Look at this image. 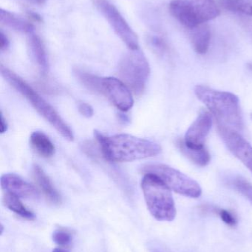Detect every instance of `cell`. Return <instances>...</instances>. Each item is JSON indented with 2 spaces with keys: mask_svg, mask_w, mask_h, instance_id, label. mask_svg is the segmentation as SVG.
I'll return each instance as SVG.
<instances>
[{
  "mask_svg": "<svg viewBox=\"0 0 252 252\" xmlns=\"http://www.w3.org/2000/svg\"><path fill=\"white\" fill-rule=\"evenodd\" d=\"M99 13L106 19L121 41L130 50H139V39L119 10L108 0H93Z\"/></svg>",
  "mask_w": 252,
  "mask_h": 252,
  "instance_id": "8",
  "label": "cell"
},
{
  "mask_svg": "<svg viewBox=\"0 0 252 252\" xmlns=\"http://www.w3.org/2000/svg\"><path fill=\"white\" fill-rule=\"evenodd\" d=\"M220 219L226 225L229 226H235L238 223L236 218L229 210H220L219 211Z\"/></svg>",
  "mask_w": 252,
  "mask_h": 252,
  "instance_id": "25",
  "label": "cell"
},
{
  "mask_svg": "<svg viewBox=\"0 0 252 252\" xmlns=\"http://www.w3.org/2000/svg\"><path fill=\"white\" fill-rule=\"evenodd\" d=\"M1 73L5 81L19 92L31 103L40 115L48 121L61 136L68 141H73L72 130L61 118L57 112L41 97L35 90H33L25 81L7 68L1 66Z\"/></svg>",
  "mask_w": 252,
  "mask_h": 252,
  "instance_id": "3",
  "label": "cell"
},
{
  "mask_svg": "<svg viewBox=\"0 0 252 252\" xmlns=\"http://www.w3.org/2000/svg\"><path fill=\"white\" fill-rule=\"evenodd\" d=\"M118 73L130 90L139 95L146 88L150 75V66L146 56L139 49L131 50L121 59Z\"/></svg>",
  "mask_w": 252,
  "mask_h": 252,
  "instance_id": "6",
  "label": "cell"
},
{
  "mask_svg": "<svg viewBox=\"0 0 252 252\" xmlns=\"http://www.w3.org/2000/svg\"><path fill=\"white\" fill-rule=\"evenodd\" d=\"M7 127H8V125H7V121L3 116V114L1 113V128H0L1 133H5L7 130Z\"/></svg>",
  "mask_w": 252,
  "mask_h": 252,
  "instance_id": "28",
  "label": "cell"
},
{
  "mask_svg": "<svg viewBox=\"0 0 252 252\" xmlns=\"http://www.w3.org/2000/svg\"><path fill=\"white\" fill-rule=\"evenodd\" d=\"M52 252H70L69 250H68V248H65V247H58L56 248H55L54 250H53Z\"/></svg>",
  "mask_w": 252,
  "mask_h": 252,
  "instance_id": "30",
  "label": "cell"
},
{
  "mask_svg": "<svg viewBox=\"0 0 252 252\" xmlns=\"http://www.w3.org/2000/svg\"><path fill=\"white\" fill-rule=\"evenodd\" d=\"M251 118H252V115H251Z\"/></svg>",
  "mask_w": 252,
  "mask_h": 252,
  "instance_id": "34",
  "label": "cell"
},
{
  "mask_svg": "<svg viewBox=\"0 0 252 252\" xmlns=\"http://www.w3.org/2000/svg\"><path fill=\"white\" fill-rule=\"evenodd\" d=\"M170 11L183 26L193 29L220 15L216 0H172Z\"/></svg>",
  "mask_w": 252,
  "mask_h": 252,
  "instance_id": "5",
  "label": "cell"
},
{
  "mask_svg": "<svg viewBox=\"0 0 252 252\" xmlns=\"http://www.w3.org/2000/svg\"><path fill=\"white\" fill-rule=\"evenodd\" d=\"M101 94L108 97L115 107L122 112L131 109L134 103L130 88L117 78H102Z\"/></svg>",
  "mask_w": 252,
  "mask_h": 252,
  "instance_id": "10",
  "label": "cell"
},
{
  "mask_svg": "<svg viewBox=\"0 0 252 252\" xmlns=\"http://www.w3.org/2000/svg\"><path fill=\"white\" fill-rule=\"evenodd\" d=\"M3 202L9 210H11L12 212L23 219H28V220H33L35 219L34 213L28 210L24 206L18 197L11 195V194L7 193V195H4V198H3Z\"/></svg>",
  "mask_w": 252,
  "mask_h": 252,
  "instance_id": "19",
  "label": "cell"
},
{
  "mask_svg": "<svg viewBox=\"0 0 252 252\" xmlns=\"http://www.w3.org/2000/svg\"><path fill=\"white\" fill-rule=\"evenodd\" d=\"M149 41H150V44L152 48H153L155 51L158 52V53L163 54V53L167 51V44L164 42V40L161 39L159 37H152L150 40H149Z\"/></svg>",
  "mask_w": 252,
  "mask_h": 252,
  "instance_id": "24",
  "label": "cell"
},
{
  "mask_svg": "<svg viewBox=\"0 0 252 252\" xmlns=\"http://www.w3.org/2000/svg\"><path fill=\"white\" fill-rule=\"evenodd\" d=\"M176 144L179 151L196 165L205 167L210 162L211 157L204 147L201 148H189L185 143L184 139H178Z\"/></svg>",
  "mask_w": 252,
  "mask_h": 252,
  "instance_id": "16",
  "label": "cell"
},
{
  "mask_svg": "<svg viewBox=\"0 0 252 252\" xmlns=\"http://www.w3.org/2000/svg\"><path fill=\"white\" fill-rule=\"evenodd\" d=\"M28 43L31 56L41 72L45 73L48 69V60L42 41L39 36L32 32L28 35Z\"/></svg>",
  "mask_w": 252,
  "mask_h": 252,
  "instance_id": "14",
  "label": "cell"
},
{
  "mask_svg": "<svg viewBox=\"0 0 252 252\" xmlns=\"http://www.w3.org/2000/svg\"><path fill=\"white\" fill-rule=\"evenodd\" d=\"M30 142L40 155L48 158L55 153V146L48 136L41 131H35L31 135Z\"/></svg>",
  "mask_w": 252,
  "mask_h": 252,
  "instance_id": "18",
  "label": "cell"
},
{
  "mask_svg": "<svg viewBox=\"0 0 252 252\" xmlns=\"http://www.w3.org/2000/svg\"><path fill=\"white\" fill-rule=\"evenodd\" d=\"M217 128L229 151L250 170L252 174V146L238 133L217 123Z\"/></svg>",
  "mask_w": 252,
  "mask_h": 252,
  "instance_id": "9",
  "label": "cell"
},
{
  "mask_svg": "<svg viewBox=\"0 0 252 252\" xmlns=\"http://www.w3.org/2000/svg\"><path fill=\"white\" fill-rule=\"evenodd\" d=\"M78 108L81 115H82L85 118H90L94 115L93 107L88 103L81 102V103H78Z\"/></svg>",
  "mask_w": 252,
  "mask_h": 252,
  "instance_id": "26",
  "label": "cell"
},
{
  "mask_svg": "<svg viewBox=\"0 0 252 252\" xmlns=\"http://www.w3.org/2000/svg\"><path fill=\"white\" fill-rule=\"evenodd\" d=\"M1 185L7 193L18 198H37L38 197V191L33 185L13 173L3 175L1 178Z\"/></svg>",
  "mask_w": 252,
  "mask_h": 252,
  "instance_id": "12",
  "label": "cell"
},
{
  "mask_svg": "<svg viewBox=\"0 0 252 252\" xmlns=\"http://www.w3.org/2000/svg\"><path fill=\"white\" fill-rule=\"evenodd\" d=\"M221 3L226 10L252 16V0H223Z\"/></svg>",
  "mask_w": 252,
  "mask_h": 252,
  "instance_id": "20",
  "label": "cell"
},
{
  "mask_svg": "<svg viewBox=\"0 0 252 252\" xmlns=\"http://www.w3.org/2000/svg\"><path fill=\"white\" fill-rule=\"evenodd\" d=\"M95 136L105 159L112 162H128L155 157L161 152L156 142L130 134L105 136L98 131Z\"/></svg>",
  "mask_w": 252,
  "mask_h": 252,
  "instance_id": "1",
  "label": "cell"
},
{
  "mask_svg": "<svg viewBox=\"0 0 252 252\" xmlns=\"http://www.w3.org/2000/svg\"><path fill=\"white\" fill-rule=\"evenodd\" d=\"M235 190L244 195L252 204V185L243 178L235 177L230 182Z\"/></svg>",
  "mask_w": 252,
  "mask_h": 252,
  "instance_id": "22",
  "label": "cell"
},
{
  "mask_svg": "<svg viewBox=\"0 0 252 252\" xmlns=\"http://www.w3.org/2000/svg\"><path fill=\"white\" fill-rule=\"evenodd\" d=\"M76 75L85 87L95 93L101 94L102 78H99V77L92 75V74L78 70L76 71Z\"/></svg>",
  "mask_w": 252,
  "mask_h": 252,
  "instance_id": "21",
  "label": "cell"
},
{
  "mask_svg": "<svg viewBox=\"0 0 252 252\" xmlns=\"http://www.w3.org/2000/svg\"><path fill=\"white\" fill-rule=\"evenodd\" d=\"M246 25H247V29L250 30V32L252 34V21H249V22H246Z\"/></svg>",
  "mask_w": 252,
  "mask_h": 252,
  "instance_id": "32",
  "label": "cell"
},
{
  "mask_svg": "<svg viewBox=\"0 0 252 252\" xmlns=\"http://www.w3.org/2000/svg\"><path fill=\"white\" fill-rule=\"evenodd\" d=\"M195 93L216 117L217 123L235 130H242L244 121L238 96L229 92L219 91L205 85H197Z\"/></svg>",
  "mask_w": 252,
  "mask_h": 252,
  "instance_id": "2",
  "label": "cell"
},
{
  "mask_svg": "<svg viewBox=\"0 0 252 252\" xmlns=\"http://www.w3.org/2000/svg\"><path fill=\"white\" fill-rule=\"evenodd\" d=\"M212 126V115L210 112L203 109L186 131L184 138L186 145L189 148H204L206 138L210 133Z\"/></svg>",
  "mask_w": 252,
  "mask_h": 252,
  "instance_id": "11",
  "label": "cell"
},
{
  "mask_svg": "<svg viewBox=\"0 0 252 252\" xmlns=\"http://www.w3.org/2000/svg\"><path fill=\"white\" fill-rule=\"evenodd\" d=\"M33 176L37 185L42 191L46 198L53 204H60L62 201L60 195L53 186L48 176L44 173V170L39 166L35 165L33 168Z\"/></svg>",
  "mask_w": 252,
  "mask_h": 252,
  "instance_id": "13",
  "label": "cell"
},
{
  "mask_svg": "<svg viewBox=\"0 0 252 252\" xmlns=\"http://www.w3.org/2000/svg\"><path fill=\"white\" fill-rule=\"evenodd\" d=\"M29 1H32V2L35 3V4H43L45 3L46 0H29Z\"/></svg>",
  "mask_w": 252,
  "mask_h": 252,
  "instance_id": "31",
  "label": "cell"
},
{
  "mask_svg": "<svg viewBox=\"0 0 252 252\" xmlns=\"http://www.w3.org/2000/svg\"><path fill=\"white\" fill-rule=\"evenodd\" d=\"M142 173L159 178L173 192L191 198H198L202 189L196 181L179 170L164 164H149L143 166Z\"/></svg>",
  "mask_w": 252,
  "mask_h": 252,
  "instance_id": "7",
  "label": "cell"
},
{
  "mask_svg": "<svg viewBox=\"0 0 252 252\" xmlns=\"http://www.w3.org/2000/svg\"><path fill=\"white\" fill-rule=\"evenodd\" d=\"M141 185L151 215L160 221H173L176 209L171 189L152 174H145Z\"/></svg>",
  "mask_w": 252,
  "mask_h": 252,
  "instance_id": "4",
  "label": "cell"
},
{
  "mask_svg": "<svg viewBox=\"0 0 252 252\" xmlns=\"http://www.w3.org/2000/svg\"><path fill=\"white\" fill-rule=\"evenodd\" d=\"M52 239L58 247L68 248L72 241V235L71 232L65 229H57L53 232Z\"/></svg>",
  "mask_w": 252,
  "mask_h": 252,
  "instance_id": "23",
  "label": "cell"
},
{
  "mask_svg": "<svg viewBox=\"0 0 252 252\" xmlns=\"http://www.w3.org/2000/svg\"><path fill=\"white\" fill-rule=\"evenodd\" d=\"M189 36L194 50L197 53L200 55L207 53L211 41V31L208 25L203 24L191 29Z\"/></svg>",
  "mask_w": 252,
  "mask_h": 252,
  "instance_id": "15",
  "label": "cell"
},
{
  "mask_svg": "<svg viewBox=\"0 0 252 252\" xmlns=\"http://www.w3.org/2000/svg\"><path fill=\"white\" fill-rule=\"evenodd\" d=\"M248 67H249V69H251V70H252V63H249Z\"/></svg>",
  "mask_w": 252,
  "mask_h": 252,
  "instance_id": "33",
  "label": "cell"
},
{
  "mask_svg": "<svg viewBox=\"0 0 252 252\" xmlns=\"http://www.w3.org/2000/svg\"><path fill=\"white\" fill-rule=\"evenodd\" d=\"M28 16H29L31 19L36 21V22H42V19H41V16H40L38 13H34V12L32 11H28Z\"/></svg>",
  "mask_w": 252,
  "mask_h": 252,
  "instance_id": "29",
  "label": "cell"
},
{
  "mask_svg": "<svg viewBox=\"0 0 252 252\" xmlns=\"http://www.w3.org/2000/svg\"><path fill=\"white\" fill-rule=\"evenodd\" d=\"M10 45V41L8 38L6 36L5 34L2 31L0 32V50L1 52L5 51Z\"/></svg>",
  "mask_w": 252,
  "mask_h": 252,
  "instance_id": "27",
  "label": "cell"
},
{
  "mask_svg": "<svg viewBox=\"0 0 252 252\" xmlns=\"http://www.w3.org/2000/svg\"><path fill=\"white\" fill-rule=\"evenodd\" d=\"M0 22L10 29L28 35L34 32V27L30 22L16 16L14 13L3 9L0 10Z\"/></svg>",
  "mask_w": 252,
  "mask_h": 252,
  "instance_id": "17",
  "label": "cell"
}]
</instances>
